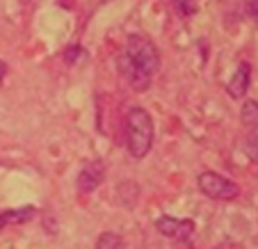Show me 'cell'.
<instances>
[{"mask_svg":"<svg viewBox=\"0 0 258 249\" xmlns=\"http://www.w3.org/2000/svg\"><path fill=\"white\" fill-rule=\"evenodd\" d=\"M34 215H37V208L25 206V208H19V210H5V213H3V220H5V224H25V222H30Z\"/></svg>","mask_w":258,"mask_h":249,"instance_id":"obj_8","label":"cell"},{"mask_svg":"<svg viewBox=\"0 0 258 249\" xmlns=\"http://www.w3.org/2000/svg\"><path fill=\"white\" fill-rule=\"evenodd\" d=\"M3 226H5V220H3V213H0V229H3Z\"/></svg>","mask_w":258,"mask_h":249,"instance_id":"obj_17","label":"cell"},{"mask_svg":"<svg viewBox=\"0 0 258 249\" xmlns=\"http://www.w3.org/2000/svg\"><path fill=\"white\" fill-rule=\"evenodd\" d=\"M119 71H121L123 80H126V83L131 85L135 92H146V89L151 87V78H153V76H149V74H144L142 69H137L123 53H121V57H119Z\"/></svg>","mask_w":258,"mask_h":249,"instance_id":"obj_6","label":"cell"},{"mask_svg":"<svg viewBox=\"0 0 258 249\" xmlns=\"http://www.w3.org/2000/svg\"><path fill=\"white\" fill-rule=\"evenodd\" d=\"M156 229L160 235L169 240H190V235L195 233V222L192 220H180L174 215H160L156 220Z\"/></svg>","mask_w":258,"mask_h":249,"instance_id":"obj_4","label":"cell"},{"mask_svg":"<svg viewBox=\"0 0 258 249\" xmlns=\"http://www.w3.org/2000/svg\"><path fill=\"white\" fill-rule=\"evenodd\" d=\"M176 5H178V12L183 16H192L197 12V3H195V0H176Z\"/></svg>","mask_w":258,"mask_h":249,"instance_id":"obj_13","label":"cell"},{"mask_svg":"<svg viewBox=\"0 0 258 249\" xmlns=\"http://www.w3.org/2000/svg\"><path fill=\"white\" fill-rule=\"evenodd\" d=\"M171 249H192V244L187 242V240H178V242H176Z\"/></svg>","mask_w":258,"mask_h":249,"instance_id":"obj_15","label":"cell"},{"mask_svg":"<svg viewBox=\"0 0 258 249\" xmlns=\"http://www.w3.org/2000/svg\"><path fill=\"white\" fill-rule=\"evenodd\" d=\"M3 80H5V64L0 62V85H3Z\"/></svg>","mask_w":258,"mask_h":249,"instance_id":"obj_16","label":"cell"},{"mask_svg":"<svg viewBox=\"0 0 258 249\" xmlns=\"http://www.w3.org/2000/svg\"><path fill=\"white\" fill-rule=\"evenodd\" d=\"M244 151H247V156L251 158L253 162H258V131H253L251 135L247 137V142H244Z\"/></svg>","mask_w":258,"mask_h":249,"instance_id":"obj_11","label":"cell"},{"mask_svg":"<svg viewBox=\"0 0 258 249\" xmlns=\"http://www.w3.org/2000/svg\"><path fill=\"white\" fill-rule=\"evenodd\" d=\"M126 147L137 160L149 156L153 147V119L144 108H133L126 117Z\"/></svg>","mask_w":258,"mask_h":249,"instance_id":"obj_1","label":"cell"},{"mask_svg":"<svg viewBox=\"0 0 258 249\" xmlns=\"http://www.w3.org/2000/svg\"><path fill=\"white\" fill-rule=\"evenodd\" d=\"M249 83H251V67L247 62H240L231 83L226 85V92L231 94V98H242L249 89Z\"/></svg>","mask_w":258,"mask_h":249,"instance_id":"obj_7","label":"cell"},{"mask_svg":"<svg viewBox=\"0 0 258 249\" xmlns=\"http://www.w3.org/2000/svg\"><path fill=\"white\" fill-rule=\"evenodd\" d=\"M105 178V162L103 160H89L83 165L78 178H76V185L80 192H94Z\"/></svg>","mask_w":258,"mask_h":249,"instance_id":"obj_5","label":"cell"},{"mask_svg":"<svg viewBox=\"0 0 258 249\" xmlns=\"http://www.w3.org/2000/svg\"><path fill=\"white\" fill-rule=\"evenodd\" d=\"M80 57H83V48H80V46H69V48L64 50V62L67 64H76Z\"/></svg>","mask_w":258,"mask_h":249,"instance_id":"obj_12","label":"cell"},{"mask_svg":"<svg viewBox=\"0 0 258 249\" xmlns=\"http://www.w3.org/2000/svg\"><path fill=\"white\" fill-rule=\"evenodd\" d=\"M244 14L249 19H258V0H247L244 3Z\"/></svg>","mask_w":258,"mask_h":249,"instance_id":"obj_14","label":"cell"},{"mask_svg":"<svg viewBox=\"0 0 258 249\" xmlns=\"http://www.w3.org/2000/svg\"><path fill=\"white\" fill-rule=\"evenodd\" d=\"M101 3H112V0H101Z\"/></svg>","mask_w":258,"mask_h":249,"instance_id":"obj_18","label":"cell"},{"mask_svg":"<svg viewBox=\"0 0 258 249\" xmlns=\"http://www.w3.org/2000/svg\"><path fill=\"white\" fill-rule=\"evenodd\" d=\"M197 183H199V190L206 197L217 201H231L240 195V188L231 178H226L222 174H215V171H201Z\"/></svg>","mask_w":258,"mask_h":249,"instance_id":"obj_3","label":"cell"},{"mask_svg":"<svg viewBox=\"0 0 258 249\" xmlns=\"http://www.w3.org/2000/svg\"><path fill=\"white\" fill-rule=\"evenodd\" d=\"M96 249H126V244H123V238H121L119 233L105 231V233L98 235V240H96Z\"/></svg>","mask_w":258,"mask_h":249,"instance_id":"obj_10","label":"cell"},{"mask_svg":"<svg viewBox=\"0 0 258 249\" xmlns=\"http://www.w3.org/2000/svg\"><path fill=\"white\" fill-rule=\"evenodd\" d=\"M240 119L247 128L256 131L258 128V103L256 101H244L242 105V112H240Z\"/></svg>","mask_w":258,"mask_h":249,"instance_id":"obj_9","label":"cell"},{"mask_svg":"<svg viewBox=\"0 0 258 249\" xmlns=\"http://www.w3.org/2000/svg\"><path fill=\"white\" fill-rule=\"evenodd\" d=\"M123 55L149 76H153L160 69V53H158L156 44L151 39L142 37V34H128Z\"/></svg>","mask_w":258,"mask_h":249,"instance_id":"obj_2","label":"cell"}]
</instances>
